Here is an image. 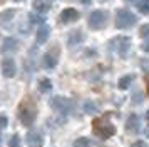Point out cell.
<instances>
[{"label":"cell","instance_id":"1","mask_svg":"<svg viewBox=\"0 0 149 147\" xmlns=\"http://www.w3.org/2000/svg\"><path fill=\"white\" fill-rule=\"evenodd\" d=\"M37 117V105L32 99H24L19 105V119L24 126H32Z\"/></svg>","mask_w":149,"mask_h":147},{"label":"cell","instance_id":"2","mask_svg":"<svg viewBox=\"0 0 149 147\" xmlns=\"http://www.w3.org/2000/svg\"><path fill=\"white\" fill-rule=\"evenodd\" d=\"M92 129H94V132L101 137V139H109V137H112L116 134V127L109 122L107 119H104V117H97L94 119L92 122Z\"/></svg>","mask_w":149,"mask_h":147},{"label":"cell","instance_id":"3","mask_svg":"<svg viewBox=\"0 0 149 147\" xmlns=\"http://www.w3.org/2000/svg\"><path fill=\"white\" fill-rule=\"evenodd\" d=\"M137 22V17L131 10H126V8H121L116 13V27L117 28H131Z\"/></svg>","mask_w":149,"mask_h":147},{"label":"cell","instance_id":"4","mask_svg":"<svg viewBox=\"0 0 149 147\" xmlns=\"http://www.w3.org/2000/svg\"><path fill=\"white\" fill-rule=\"evenodd\" d=\"M50 107H52L54 110H57L61 115H67V114H70V110L74 109V104H72V100L67 99V97L55 95V97L50 99Z\"/></svg>","mask_w":149,"mask_h":147},{"label":"cell","instance_id":"5","mask_svg":"<svg viewBox=\"0 0 149 147\" xmlns=\"http://www.w3.org/2000/svg\"><path fill=\"white\" fill-rule=\"evenodd\" d=\"M111 47L121 57H127L129 50H131V39L129 37H116L114 40H111Z\"/></svg>","mask_w":149,"mask_h":147},{"label":"cell","instance_id":"6","mask_svg":"<svg viewBox=\"0 0 149 147\" xmlns=\"http://www.w3.org/2000/svg\"><path fill=\"white\" fill-rule=\"evenodd\" d=\"M107 24V13L104 10H94L89 15V27L94 30H101Z\"/></svg>","mask_w":149,"mask_h":147},{"label":"cell","instance_id":"7","mask_svg":"<svg viewBox=\"0 0 149 147\" xmlns=\"http://www.w3.org/2000/svg\"><path fill=\"white\" fill-rule=\"evenodd\" d=\"M57 60H59V52H57V49H50L47 53H44L42 64H44V67H47V69H54V67L57 65Z\"/></svg>","mask_w":149,"mask_h":147},{"label":"cell","instance_id":"8","mask_svg":"<svg viewBox=\"0 0 149 147\" xmlns=\"http://www.w3.org/2000/svg\"><path fill=\"white\" fill-rule=\"evenodd\" d=\"M25 140H27L29 147H42L44 146V137L37 130H29L27 135H25Z\"/></svg>","mask_w":149,"mask_h":147},{"label":"cell","instance_id":"9","mask_svg":"<svg viewBox=\"0 0 149 147\" xmlns=\"http://www.w3.org/2000/svg\"><path fill=\"white\" fill-rule=\"evenodd\" d=\"M17 72V67H15V62L14 59H3L2 60V74H3V77H7V79H12Z\"/></svg>","mask_w":149,"mask_h":147},{"label":"cell","instance_id":"10","mask_svg":"<svg viewBox=\"0 0 149 147\" xmlns=\"http://www.w3.org/2000/svg\"><path fill=\"white\" fill-rule=\"evenodd\" d=\"M126 130H127L129 134H137L139 130H141V120H139V117H137L136 114H132V115H129L127 117Z\"/></svg>","mask_w":149,"mask_h":147},{"label":"cell","instance_id":"11","mask_svg":"<svg viewBox=\"0 0 149 147\" xmlns=\"http://www.w3.org/2000/svg\"><path fill=\"white\" fill-rule=\"evenodd\" d=\"M77 19H79V12H77L75 8H65V10H62V13H61L62 24H70V22H75Z\"/></svg>","mask_w":149,"mask_h":147},{"label":"cell","instance_id":"12","mask_svg":"<svg viewBox=\"0 0 149 147\" xmlns=\"http://www.w3.org/2000/svg\"><path fill=\"white\" fill-rule=\"evenodd\" d=\"M50 37V27L47 24L39 27V32H37V44H45Z\"/></svg>","mask_w":149,"mask_h":147},{"label":"cell","instance_id":"13","mask_svg":"<svg viewBox=\"0 0 149 147\" xmlns=\"http://www.w3.org/2000/svg\"><path fill=\"white\" fill-rule=\"evenodd\" d=\"M19 49V40H15L14 37H7L2 44V52H12Z\"/></svg>","mask_w":149,"mask_h":147},{"label":"cell","instance_id":"14","mask_svg":"<svg viewBox=\"0 0 149 147\" xmlns=\"http://www.w3.org/2000/svg\"><path fill=\"white\" fill-rule=\"evenodd\" d=\"M84 112L89 114V115H95V114H99V105L92 102V100H87V102H84Z\"/></svg>","mask_w":149,"mask_h":147},{"label":"cell","instance_id":"15","mask_svg":"<svg viewBox=\"0 0 149 147\" xmlns=\"http://www.w3.org/2000/svg\"><path fill=\"white\" fill-rule=\"evenodd\" d=\"M81 40H82V32H81V30H72L70 35H69L67 42L70 44V45H75V44H79Z\"/></svg>","mask_w":149,"mask_h":147},{"label":"cell","instance_id":"16","mask_svg":"<svg viewBox=\"0 0 149 147\" xmlns=\"http://www.w3.org/2000/svg\"><path fill=\"white\" fill-rule=\"evenodd\" d=\"M49 2H45V0H34V10H37V12H45V10H49Z\"/></svg>","mask_w":149,"mask_h":147},{"label":"cell","instance_id":"17","mask_svg":"<svg viewBox=\"0 0 149 147\" xmlns=\"http://www.w3.org/2000/svg\"><path fill=\"white\" fill-rule=\"evenodd\" d=\"M39 90L40 92H49V90H52V82L49 79H42L40 82H39Z\"/></svg>","mask_w":149,"mask_h":147},{"label":"cell","instance_id":"18","mask_svg":"<svg viewBox=\"0 0 149 147\" xmlns=\"http://www.w3.org/2000/svg\"><path fill=\"white\" fill-rule=\"evenodd\" d=\"M131 82H132V77H131V75H124V77L119 80V89H121V90H126V89L131 85Z\"/></svg>","mask_w":149,"mask_h":147},{"label":"cell","instance_id":"19","mask_svg":"<svg viewBox=\"0 0 149 147\" xmlns=\"http://www.w3.org/2000/svg\"><path fill=\"white\" fill-rule=\"evenodd\" d=\"M136 5L142 13H149V0H137Z\"/></svg>","mask_w":149,"mask_h":147},{"label":"cell","instance_id":"20","mask_svg":"<svg viewBox=\"0 0 149 147\" xmlns=\"http://www.w3.org/2000/svg\"><path fill=\"white\" fill-rule=\"evenodd\" d=\"M74 147H91V140L87 137H79L74 140Z\"/></svg>","mask_w":149,"mask_h":147},{"label":"cell","instance_id":"21","mask_svg":"<svg viewBox=\"0 0 149 147\" xmlns=\"http://www.w3.org/2000/svg\"><path fill=\"white\" fill-rule=\"evenodd\" d=\"M29 19H30V22H32V24H39V25H44V24H45V19H44V17H40L39 13H34V12L29 15Z\"/></svg>","mask_w":149,"mask_h":147},{"label":"cell","instance_id":"22","mask_svg":"<svg viewBox=\"0 0 149 147\" xmlns=\"http://www.w3.org/2000/svg\"><path fill=\"white\" fill-rule=\"evenodd\" d=\"M8 147H20V137H19L17 134H14V135L10 137V140H8Z\"/></svg>","mask_w":149,"mask_h":147},{"label":"cell","instance_id":"23","mask_svg":"<svg viewBox=\"0 0 149 147\" xmlns=\"http://www.w3.org/2000/svg\"><path fill=\"white\" fill-rule=\"evenodd\" d=\"M139 35L142 39H149V24H146V25H142L139 28Z\"/></svg>","mask_w":149,"mask_h":147},{"label":"cell","instance_id":"24","mask_svg":"<svg viewBox=\"0 0 149 147\" xmlns=\"http://www.w3.org/2000/svg\"><path fill=\"white\" fill-rule=\"evenodd\" d=\"M14 10H10L8 8L7 12H3V13H0V20H5V19H10V17H14Z\"/></svg>","mask_w":149,"mask_h":147},{"label":"cell","instance_id":"25","mask_svg":"<svg viewBox=\"0 0 149 147\" xmlns=\"http://www.w3.org/2000/svg\"><path fill=\"white\" fill-rule=\"evenodd\" d=\"M132 147H149V146H148V142H144V140H136L132 144Z\"/></svg>","mask_w":149,"mask_h":147},{"label":"cell","instance_id":"26","mask_svg":"<svg viewBox=\"0 0 149 147\" xmlns=\"http://www.w3.org/2000/svg\"><path fill=\"white\" fill-rule=\"evenodd\" d=\"M7 127V117L5 115H0V129Z\"/></svg>","mask_w":149,"mask_h":147},{"label":"cell","instance_id":"27","mask_svg":"<svg viewBox=\"0 0 149 147\" xmlns=\"http://www.w3.org/2000/svg\"><path fill=\"white\" fill-rule=\"evenodd\" d=\"M144 135H146V137H148V139H149V126L146 127V130H144Z\"/></svg>","mask_w":149,"mask_h":147},{"label":"cell","instance_id":"28","mask_svg":"<svg viewBox=\"0 0 149 147\" xmlns=\"http://www.w3.org/2000/svg\"><path fill=\"white\" fill-rule=\"evenodd\" d=\"M146 119H148V122H149V110L146 112Z\"/></svg>","mask_w":149,"mask_h":147},{"label":"cell","instance_id":"29","mask_svg":"<svg viewBox=\"0 0 149 147\" xmlns=\"http://www.w3.org/2000/svg\"><path fill=\"white\" fill-rule=\"evenodd\" d=\"M14 2H22V0H14Z\"/></svg>","mask_w":149,"mask_h":147},{"label":"cell","instance_id":"30","mask_svg":"<svg viewBox=\"0 0 149 147\" xmlns=\"http://www.w3.org/2000/svg\"><path fill=\"white\" fill-rule=\"evenodd\" d=\"M0 140H2V135H0Z\"/></svg>","mask_w":149,"mask_h":147},{"label":"cell","instance_id":"31","mask_svg":"<svg viewBox=\"0 0 149 147\" xmlns=\"http://www.w3.org/2000/svg\"><path fill=\"white\" fill-rule=\"evenodd\" d=\"M148 85H149V80H148Z\"/></svg>","mask_w":149,"mask_h":147}]
</instances>
